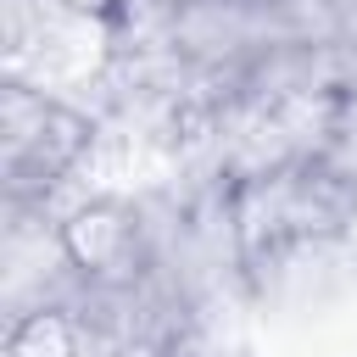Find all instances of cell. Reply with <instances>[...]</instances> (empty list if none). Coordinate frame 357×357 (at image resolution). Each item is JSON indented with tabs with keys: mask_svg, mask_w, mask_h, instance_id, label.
<instances>
[{
	"mask_svg": "<svg viewBox=\"0 0 357 357\" xmlns=\"http://www.w3.org/2000/svg\"><path fill=\"white\" fill-rule=\"evenodd\" d=\"M6 357H84V324L56 301L28 307L6 329Z\"/></svg>",
	"mask_w": 357,
	"mask_h": 357,
	"instance_id": "cell-3",
	"label": "cell"
},
{
	"mask_svg": "<svg viewBox=\"0 0 357 357\" xmlns=\"http://www.w3.org/2000/svg\"><path fill=\"white\" fill-rule=\"evenodd\" d=\"M89 134H95V123L73 100H61L39 84H6V95H0V156H6L11 201L50 195L78 167V156L89 151Z\"/></svg>",
	"mask_w": 357,
	"mask_h": 357,
	"instance_id": "cell-1",
	"label": "cell"
},
{
	"mask_svg": "<svg viewBox=\"0 0 357 357\" xmlns=\"http://www.w3.org/2000/svg\"><path fill=\"white\" fill-rule=\"evenodd\" d=\"M56 251L61 262L89 284V290H123L134 284L139 262H145V229H139V212L112 201V195H95V201H78L61 223H56Z\"/></svg>",
	"mask_w": 357,
	"mask_h": 357,
	"instance_id": "cell-2",
	"label": "cell"
},
{
	"mask_svg": "<svg viewBox=\"0 0 357 357\" xmlns=\"http://www.w3.org/2000/svg\"><path fill=\"white\" fill-rule=\"evenodd\" d=\"M128 0H56V11L78 17V22H117Z\"/></svg>",
	"mask_w": 357,
	"mask_h": 357,
	"instance_id": "cell-4",
	"label": "cell"
}]
</instances>
